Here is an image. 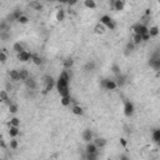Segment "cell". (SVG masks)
Masks as SVG:
<instances>
[{
    "mask_svg": "<svg viewBox=\"0 0 160 160\" xmlns=\"http://www.w3.org/2000/svg\"><path fill=\"white\" fill-rule=\"evenodd\" d=\"M69 81H70L69 73L66 70H63L60 73L58 80H56V90H58L60 96H68V95H70Z\"/></svg>",
    "mask_w": 160,
    "mask_h": 160,
    "instance_id": "cell-1",
    "label": "cell"
},
{
    "mask_svg": "<svg viewBox=\"0 0 160 160\" xmlns=\"http://www.w3.org/2000/svg\"><path fill=\"white\" fill-rule=\"evenodd\" d=\"M149 65L154 70L160 71V46L158 49H155V51L151 54L149 59Z\"/></svg>",
    "mask_w": 160,
    "mask_h": 160,
    "instance_id": "cell-2",
    "label": "cell"
},
{
    "mask_svg": "<svg viewBox=\"0 0 160 160\" xmlns=\"http://www.w3.org/2000/svg\"><path fill=\"white\" fill-rule=\"evenodd\" d=\"M100 23L104 24L106 26V29H109V30H115V28H116L115 21H114L109 15H103V16L100 18Z\"/></svg>",
    "mask_w": 160,
    "mask_h": 160,
    "instance_id": "cell-3",
    "label": "cell"
},
{
    "mask_svg": "<svg viewBox=\"0 0 160 160\" xmlns=\"http://www.w3.org/2000/svg\"><path fill=\"white\" fill-rule=\"evenodd\" d=\"M100 86L105 90H115L118 88V84L115 80H110V79H101Z\"/></svg>",
    "mask_w": 160,
    "mask_h": 160,
    "instance_id": "cell-4",
    "label": "cell"
},
{
    "mask_svg": "<svg viewBox=\"0 0 160 160\" xmlns=\"http://www.w3.org/2000/svg\"><path fill=\"white\" fill-rule=\"evenodd\" d=\"M131 30L134 31V34H140V35L149 33V28H148L146 25L142 24V23H138V24L133 25V26H131Z\"/></svg>",
    "mask_w": 160,
    "mask_h": 160,
    "instance_id": "cell-5",
    "label": "cell"
},
{
    "mask_svg": "<svg viewBox=\"0 0 160 160\" xmlns=\"http://www.w3.org/2000/svg\"><path fill=\"white\" fill-rule=\"evenodd\" d=\"M134 111H135L134 104H133L131 101H125V104H124V114H125V116H128V118L133 116Z\"/></svg>",
    "mask_w": 160,
    "mask_h": 160,
    "instance_id": "cell-6",
    "label": "cell"
},
{
    "mask_svg": "<svg viewBox=\"0 0 160 160\" xmlns=\"http://www.w3.org/2000/svg\"><path fill=\"white\" fill-rule=\"evenodd\" d=\"M31 56H33V53H29V51H21L20 54H18V60L21 63H26L29 60H31Z\"/></svg>",
    "mask_w": 160,
    "mask_h": 160,
    "instance_id": "cell-7",
    "label": "cell"
},
{
    "mask_svg": "<svg viewBox=\"0 0 160 160\" xmlns=\"http://www.w3.org/2000/svg\"><path fill=\"white\" fill-rule=\"evenodd\" d=\"M21 15H23V11H21V10H19V9H18V10H14L11 14H9V15H8L6 20L9 21V23H13V21H15V20L18 21V19L20 18Z\"/></svg>",
    "mask_w": 160,
    "mask_h": 160,
    "instance_id": "cell-8",
    "label": "cell"
},
{
    "mask_svg": "<svg viewBox=\"0 0 160 160\" xmlns=\"http://www.w3.org/2000/svg\"><path fill=\"white\" fill-rule=\"evenodd\" d=\"M24 83H25L26 89H30V90H36L38 89V83L34 78H28Z\"/></svg>",
    "mask_w": 160,
    "mask_h": 160,
    "instance_id": "cell-9",
    "label": "cell"
},
{
    "mask_svg": "<svg viewBox=\"0 0 160 160\" xmlns=\"http://www.w3.org/2000/svg\"><path fill=\"white\" fill-rule=\"evenodd\" d=\"M9 78L11 81H14V83H16V81H21V78H20V73H19V70H10L9 71Z\"/></svg>",
    "mask_w": 160,
    "mask_h": 160,
    "instance_id": "cell-10",
    "label": "cell"
},
{
    "mask_svg": "<svg viewBox=\"0 0 160 160\" xmlns=\"http://www.w3.org/2000/svg\"><path fill=\"white\" fill-rule=\"evenodd\" d=\"M81 138L85 143H90L91 140H93V131H91L90 129H85L81 134Z\"/></svg>",
    "mask_w": 160,
    "mask_h": 160,
    "instance_id": "cell-11",
    "label": "cell"
},
{
    "mask_svg": "<svg viewBox=\"0 0 160 160\" xmlns=\"http://www.w3.org/2000/svg\"><path fill=\"white\" fill-rule=\"evenodd\" d=\"M115 81H116V84H118V86L119 88H123L125 84H126V77H125L124 74H118L116 75V78H115Z\"/></svg>",
    "mask_w": 160,
    "mask_h": 160,
    "instance_id": "cell-12",
    "label": "cell"
},
{
    "mask_svg": "<svg viewBox=\"0 0 160 160\" xmlns=\"http://www.w3.org/2000/svg\"><path fill=\"white\" fill-rule=\"evenodd\" d=\"M135 46H136V45L134 44V41H129V43L126 44V46H125V51H124V54L125 55H130L131 54V53H134V50H135Z\"/></svg>",
    "mask_w": 160,
    "mask_h": 160,
    "instance_id": "cell-13",
    "label": "cell"
},
{
    "mask_svg": "<svg viewBox=\"0 0 160 160\" xmlns=\"http://www.w3.org/2000/svg\"><path fill=\"white\" fill-rule=\"evenodd\" d=\"M19 134H20V131H19V126L9 125V135H10V138H16Z\"/></svg>",
    "mask_w": 160,
    "mask_h": 160,
    "instance_id": "cell-14",
    "label": "cell"
},
{
    "mask_svg": "<svg viewBox=\"0 0 160 160\" xmlns=\"http://www.w3.org/2000/svg\"><path fill=\"white\" fill-rule=\"evenodd\" d=\"M29 6L33 10H35V11H41V10H43V5H41L40 1H38V0H33V1H30Z\"/></svg>",
    "mask_w": 160,
    "mask_h": 160,
    "instance_id": "cell-15",
    "label": "cell"
},
{
    "mask_svg": "<svg viewBox=\"0 0 160 160\" xmlns=\"http://www.w3.org/2000/svg\"><path fill=\"white\" fill-rule=\"evenodd\" d=\"M94 30H95V34H99V35H103V34H104V33L106 31V26H105L104 24H101V23H99V24L95 25Z\"/></svg>",
    "mask_w": 160,
    "mask_h": 160,
    "instance_id": "cell-16",
    "label": "cell"
},
{
    "mask_svg": "<svg viewBox=\"0 0 160 160\" xmlns=\"http://www.w3.org/2000/svg\"><path fill=\"white\" fill-rule=\"evenodd\" d=\"M0 100L3 103H6L8 105H10V99H9V95H8V90H1L0 91Z\"/></svg>",
    "mask_w": 160,
    "mask_h": 160,
    "instance_id": "cell-17",
    "label": "cell"
},
{
    "mask_svg": "<svg viewBox=\"0 0 160 160\" xmlns=\"http://www.w3.org/2000/svg\"><path fill=\"white\" fill-rule=\"evenodd\" d=\"M94 144L98 146V149H103L106 145V139L105 138H96L94 139Z\"/></svg>",
    "mask_w": 160,
    "mask_h": 160,
    "instance_id": "cell-18",
    "label": "cell"
},
{
    "mask_svg": "<svg viewBox=\"0 0 160 160\" xmlns=\"http://www.w3.org/2000/svg\"><path fill=\"white\" fill-rule=\"evenodd\" d=\"M85 150H86V153H98V146L93 143H86V148H85Z\"/></svg>",
    "mask_w": 160,
    "mask_h": 160,
    "instance_id": "cell-19",
    "label": "cell"
},
{
    "mask_svg": "<svg viewBox=\"0 0 160 160\" xmlns=\"http://www.w3.org/2000/svg\"><path fill=\"white\" fill-rule=\"evenodd\" d=\"M151 139H153V142L157 144L159 140H160V129H154L153 133H151Z\"/></svg>",
    "mask_w": 160,
    "mask_h": 160,
    "instance_id": "cell-20",
    "label": "cell"
},
{
    "mask_svg": "<svg viewBox=\"0 0 160 160\" xmlns=\"http://www.w3.org/2000/svg\"><path fill=\"white\" fill-rule=\"evenodd\" d=\"M71 111H73V114H75V115H83L84 114V110H83V108L80 105H74L73 108H71Z\"/></svg>",
    "mask_w": 160,
    "mask_h": 160,
    "instance_id": "cell-21",
    "label": "cell"
},
{
    "mask_svg": "<svg viewBox=\"0 0 160 160\" xmlns=\"http://www.w3.org/2000/svg\"><path fill=\"white\" fill-rule=\"evenodd\" d=\"M54 86H56V81H55V80H51L50 83L45 84V89H44V91H43V93H44V94L49 93V91H50V90H51Z\"/></svg>",
    "mask_w": 160,
    "mask_h": 160,
    "instance_id": "cell-22",
    "label": "cell"
},
{
    "mask_svg": "<svg viewBox=\"0 0 160 160\" xmlns=\"http://www.w3.org/2000/svg\"><path fill=\"white\" fill-rule=\"evenodd\" d=\"M13 50L16 53V54H20L21 51H24V45H23L21 43H15L13 45Z\"/></svg>",
    "mask_w": 160,
    "mask_h": 160,
    "instance_id": "cell-23",
    "label": "cell"
},
{
    "mask_svg": "<svg viewBox=\"0 0 160 160\" xmlns=\"http://www.w3.org/2000/svg\"><path fill=\"white\" fill-rule=\"evenodd\" d=\"M31 62L35 64V65H41L43 64V59H41V56H39L38 54H33V56H31Z\"/></svg>",
    "mask_w": 160,
    "mask_h": 160,
    "instance_id": "cell-24",
    "label": "cell"
},
{
    "mask_svg": "<svg viewBox=\"0 0 160 160\" xmlns=\"http://www.w3.org/2000/svg\"><path fill=\"white\" fill-rule=\"evenodd\" d=\"M71 101H73V99H71L70 95H68V96H62V100H60L63 106H69Z\"/></svg>",
    "mask_w": 160,
    "mask_h": 160,
    "instance_id": "cell-25",
    "label": "cell"
},
{
    "mask_svg": "<svg viewBox=\"0 0 160 160\" xmlns=\"http://www.w3.org/2000/svg\"><path fill=\"white\" fill-rule=\"evenodd\" d=\"M19 73H20V78H21V81H25L28 78H30L29 75V71L25 69V68H23V69L19 70Z\"/></svg>",
    "mask_w": 160,
    "mask_h": 160,
    "instance_id": "cell-26",
    "label": "cell"
},
{
    "mask_svg": "<svg viewBox=\"0 0 160 160\" xmlns=\"http://www.w3.org/2000/svg\"><path fill=\"white\" fill-rule=\"evenodd\" d=\"M84 6L88 8V9H95L96 8V3H95V0H85L84 1Z\"/></svg>",
    "mask_w": 160,
    "mask_h": 160,
    "instance_id": "cell-27",
    "label": "cell"
},
{
    "mask_svg": "<svg viewBox=\"0 0 160 160\" xmlns=\"http://www.w3.org/2000/svg\"><path fill=\"white\" fill-rule=\"evenodd\" d=\"M159 33H160V30H159L158 26H151V28L149 29V34H150V36H151V38L158 36V35H159Z\"/></svg>",
    "mask_w": 160,
    "mask_h": 160,
    "instance_id": "cell-28",
    "label": "cell"
},
{
    "mask_svg": "<svg viewBox=\"0 0 160 160\" xmlns=\"http://www.w3.org/2000/svg\"><path fill=\"white\" fill-rule=\"evenodd\" d=\"M133 41H134L135 45H140L143 43V38L140 34H134V36H133Z\"/></svg>",
    "mask_w": 160,
    "mask_h": 160,
    "instance_id": "cell-29",
    "label": "cell"
},
{
    "mask_svg": "<svg viewBox=\"0 0 160 160\" xmlns=\"http://www.w3.org/2000/svg\"><path fill=\"white\" fill-rule=\"evenodd\" d=\"M95 69V63L94 62H88L84 66V70L85 71H93Z\"/></svg>",
    "mask_w": 160,
    "mask_h": 160,
    "instance_id": "cell-30",
    "label": "cell"
},
{
    "mask_svg": "<svg viewBox=\"0 0 160 160\" xmlns=\"http://www.w3.org/2000/svg\"><path fill=\"white\" fill-rule=\"evenodd\" d=\"M124 0H118L115 4V11H123L124 10Z\"/></svg>",
    "mask_w": 160,
    "mask_h": 160,
    "instance_id": "cell-31",
    "label": "cell"
},
{
    "mask_svg": "<svg viewBox=\"0 0 160 160\" xmlns=\"http://www.w3.org/2000/svg\"><path fill=\"white\" fill-rule=\"evenodd\" d=\"M73 65H74V60L71 58H68L64 60V68H65V69H70Z\"/></svg>",
    "mask_w": 160,
    "mask_h": 160,
    "instance_id": "cell-32",
    "label": "cell"
},
{
    "mask_svg": "<svg viewBox=\"0 0 160 160\" xmlns=\"http://www.w3.org/2000/svg\"><path fill=\"white\" fill-rule=\"evenodd\" d=\"M56 20L58 21H63L64 20V18H65V11H64L63 9H60L58 10V13H56Z\"/></svg>",
    "mask_w": 160,
    "mask_h": 160,
    "instance_id": "cell-33",
    "label": "cell"
},
{
    "mask_svg": "<svg viewBox=\"0 0 160 160\" xmlns=\"http://www.w3.org/2000/svg\"><path fill=\"white\" fill-rule=\"evenodd\" d=\"M9 146H10V149H13V150H16V149H18V146H19V143H18V140L15 139V138H11V140H10V144H9Z\"/></svg>",
    "mask_w": 160,
    "mask_h": 160,
    "instance_id": "cell-34",
    "label": "cell"
},
{
    "mask_svg": "<svg viewBox=\"0 0 160 160\" xmlns=\"http://www.w3.org/2000/svg\"><path fill=\"white\" fill-rule=\"evenodd\" d=\"M18 23H20V24H28V23H29V18L26 16V15L23 14L18 19Z\"/></svg>",
    "mask_w": 160,
    "mask_h": 160,
    "instance_id": "cell-35",
    "label": "cell"
},
{
    "mask_svg": "<svg viewBox=\"0 0 160 160\" xmlns=\"http://www.w3.org/2000/svg\"><path fill=\"white\" fill-rule=\"evenodd\" d=\"M88 160H96L98 159V153H86V157Z\"/></svg>",
    "mask_w": 160,
    "mask_h": 160,
    "instance_id": "cell-36",
    "label": "cell"
},
{
    "mask_svg": "<svg viewBox=\"0 0 160 160\" xmlns=\"http://www.w3.org/2000/svg\"><path fill=\"white\" fill-rule=\"evenodd\" d=\"M9 125H15V126H19V125H20V119H19V118H13V119H10Z\"/></svg>",
    "mask_w": 160,
    "mask_h": 160,
    "instance_id": "cell-37",
    "label": "cell"
},
{
    "mask_svg": "<svg viewBox=\"0 0 160 160\" xmlns=\"http://www.w3.org/2000/svg\"><path fill=\"white\" fill-rule=\"evenodd\" d=\"M9 111H10L11 114H16V113H18V105H16V104H13V103H11V104L9 105Z\"/></svg>",
    "mask_w": 160,
    "mask_h": 160,
    "instance_id": "cell-38",
    "label": "cell"
},
{
    "mask_svg": "<svg viewBox=\"0 0 160 160\" xmlns=\"http://www.w3.org/2000/svg\"><path fill=\"white\" fill-rule=\"evenodd\" d=\"M6 60H8V56H6V54H5V51L3 50L1 53H0V62H1V64H5Z\"/></svg>",
    "mask_w": 160,
    "mask_h": 160,
    "instance_id": "cell-39",
    "label": "cell"
},
{
    "mask_svg": "<svg viewBox=\"0 0 160 160\" xmlns=\"http://www.w3.org/2000/svg\"><path fill=\"white\" fill-rule=\"evenodd\" d=\"M51 80H54V78H53L51 75H44V77H43V83H44V84L50 83Z\"/></svg>",
    "mask_w": 160,
    "mask_h": 160,
    "instance_id": "cell-40",
    "label": "cell"
},
{
    "mask_svg": "<svg viewBox=\"0 0 160 160\" xmlns=\"http://www.w3.org/2000/svg\"><path fill=\"white\" fill-rule=\"evenodd\" d=\"M111 69H113V73L115 74V75L120 74V68H119V65H116V64H114V65L111 66Z\"/></svg>",
    "mask_w": 160,
    "mask_h": 160,
    "instance_id": "cell-41",
    "label": "cell"
},
{
    "mask_svg": "<svg viewBox=\"0 0 160 160\" xmlns=\"http://www.w3.org/2000/svg\"><path fill=\"white\" fill-rule=\"evenodd\" d=\"M116 1H118V0H110V1H109V6H110V9H111V10H115Z\"/></svg>",
    "mask_w": 160,
    "mask_h": 160,
    "instance_id": "cell-42",
    "label": "cell"
},
{
    "mask_svg": "<svg viewBox=\"0 0 160 160\" xmlns=\"http://www.w3.org/2000/svg\"><path fill=\"white\" fill-rule=\"evenodd\" d=\"M142 38H143V41H148L151 36H150V34H149V33H146V34H143Z\"/></svg>",
    "mask_w": 160,
    "mask_h": 160,
    "instance_id": "cell-43",
    "label": "cell"
},
{
    "mask_svg": "<svg viewBox=\"0 0 160 160\" xmlns=\"http://www.w3.org/2000/svg\"><path fill=\"white\" fill-rule=\"evenodd\" d=\"M77 3H78V0H68V5H69V6L75 5Z\"/></svg>",
    "mask_w": 160,
    "mask_h": 160,
    "instance_id": "cell-44",
    "label": "cell"
},
{
    "mask_svg": "<svg viewBox=\"0 0 160 160\" xmlns=\"http://www.w3.org/2000/svg\"><path fill=\"white\" fill-rule=\"evenodd\" d=\"M120 144L123 146H126V140H125V139H120Z\"/></svg>",
    "mask_w": 160,
    "mask_h": 160,
    "instance_id": "cell-45",
    "label": "cell"
},
{
    "mask_svg": "<svg viewBox=\"0 0 160 160\" xmlns=\"http://www.w3.org/2000/svg\"><path fill=\"white\" fill-rule=\"evenodd\" d=\"M120 159H123V160H126V159H129L126 155H120Z\"/></svg>",
    "mask_w": 160,
    "mask_h": 160,
    "instance_id": "cell-46",
    "label": "cell"
},
{
    "mask_svg": "<svg viewBox=\"0 0 160 160\" xmlns=\"http://www.w3.org/2000/svg\"><path fill=\"white\" fill-rule=\"evenodd\" d=\"M0 145H1V148H5V143H4V140L0 142Z\"/></svg>",
    "mask_w": 160,
    "mask_h": 160,
    "instance_id": "cell-47",
    "label": "cell"
},
{
    "mask_svg": "<svg viewBox=\"0 0 160 160\" xmlns=\"http://www.w3.org/2000/svg\"><path fill=\"white\" fill-rule=\"evenodd\" d=\"M46 1H51L53 3V1H58V0H46Z\"/></svg>",
    "mask_w": 160,
    "mask_h": 160,
    "instance_id": "cell-48",
    "label": "cell"
},
{
    "mask_svg": "<svg viewBox=\"0 0 160 160\" xmlns=\"http://www.w3.org/2000/svg\"><path fill=\"white\" fill-rule=\"evenodd\" d=\"M157 145H158V146H159V148H160V140H159V142H158V143H157Z\"/></svg>",
    "mask_w": 160,
    "mask_h": 160,
    "instance_id": "cell-49",
    "label": "cell"
},
{
    "mask_svg": "<svg viewBox=\"0 0 160 160\" xmlns=\"http://www.w3.org/2000/svg\"><path fill=\"white\" fill-rule=\"evenodd\" d=\"M158 1H159V4H160V0H158Z\"/></svg>",
    "mask_w": 160,
    "mask_h": 160,
    "instance_id": "cell-50",
    "label": "cell"
}]
</instances>
